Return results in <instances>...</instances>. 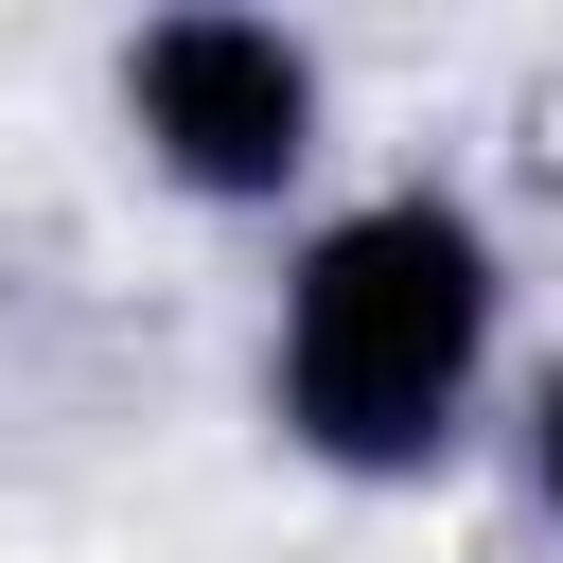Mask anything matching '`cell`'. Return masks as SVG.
<instances>
[{
    "instance_id": "1",
    "label": "cell",
    "mask_w": 563,
    "mask_h": 563,
    "mask_svg": "<svg viewBox=\"0 0 563 563\" xmlns=\"http://www.w3.org/2000/svg\"><path fill=\"white\" fill-rule=\"evenodd\" d=\"M510 387V246L457 176L299 211L264 282V440L334 493H440Z\"/></svg>"
},
{
    "instance_id": "2",
    "label": "cell",
    "mask_w": 563,
    "mask_h": 563,
    "mask_svg": "<svg viewBox=\"0 0 563 563\" xmlns=\"http://www.w3.org/2000/svg\"><path fill=\"white\" fill-rule=\"evenodd\" d=\"M106 106H123V158L176 194V211H299L317 194V141H334V53L246 18V0H176L106 53Z\"/></svg>"
},
{
    "instance_id": "3",
    "label": "cell",
    "mask_w": 563,
    "mask_h": 563,
    "mask_svg": "<svg viewBox=\"0 0 563 563\" xmlns=\"http://www.w3.org/2000/svg\"><path fill=\"white\" fill-rule=\"evenodd\" d=\"M510 475H528V510L563 528V352H545V369L510 387Z\"/></svg>"
}]
</instances>
